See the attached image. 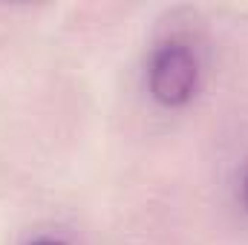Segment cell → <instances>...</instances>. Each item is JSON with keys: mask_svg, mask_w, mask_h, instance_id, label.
I'll use <instances>...</instances> for the list:
<instances>
[{"mask_svg": "<svg viewBox=\"0 0 248 245\" xmlns=\"http://www.w3.org/2000/svg\"><path fill=\"white\" fill-rule=\"evenodd\" d=\"M199 78V63L185 44H165L150 61V95L165 107L190 101Z\"/></svg>", "mask_w": 248, "mask_h": 245, "instance_id": "6da1fadb", "label": "cell"}, {"mask_svg": "<svg viewBox=\"0 0 248 245\" xmlns=\"http://www.w3.org/2000/svg\"><path fill=\"white\" fill-rule=\"evenodd\" d=\"M243 202H246V208H248V173H246V179H243Z\"/></svg>", "mask_w": 248, "mask_h": 245, "instance_id": "7a4b0ae2", "label": "cell"}, {"mask_svg": "<svg viewBox=\"0 0 248 245\" xmlns=\"http://www.w3.org/2000/svg\"><path fill=\"white\" fill-rule=\"evenodd\" d=\"M32 245H63L61 240H38V243H32Z\"/></svg>", "mask_w": 248, "mask_h": 245, "instance_id": "3957f363", "label": "cell"}]
</instances>
